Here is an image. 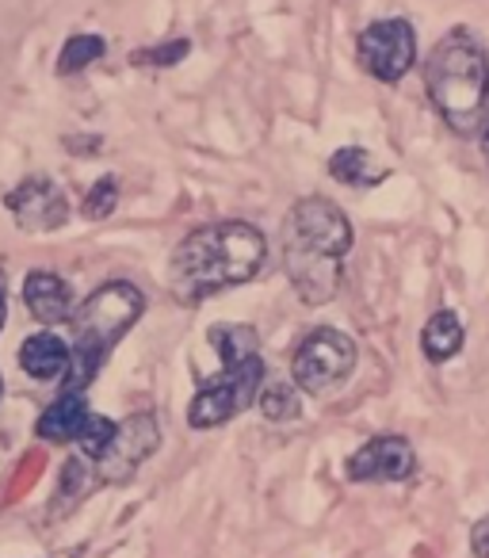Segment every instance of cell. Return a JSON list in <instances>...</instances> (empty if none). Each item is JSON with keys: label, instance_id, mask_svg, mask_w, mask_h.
Here are the masks:
<instances>
[{"label": "cell", "instance_id": "obj_25", "mask_svg": "<svg viewBox=\"0 0 489 558\" xmlns=\"http://www.w3.org/2000/svg\"><path fill=\"white\" fill-rule=\"evenodd\" d=\"M0 390H4V379H0Z\"/></svg>", "mask_w": 489, "mask_h": 558}, {"label": "cell", "instance_id": "obj_5", "mask_svg": "<svg viewBox=\"0 0 489 558\" xmlns=\"http://www.w3.org/2000/svg\"><path fill=\"white\" fill-rule=\"evenodd\" d=\"M265 379H268V367H265V360H260V352L222 364V372H218L215 379L199 383L192 405H187V425H192L195 433L230 425V421L241 417L249 405H257V395H260V387H265Z\"/></svg>", "mask_w": 489, "mask_h": 558}, {"label": "cell", "instance_id": "obj_1", "mask_svg": "<svg viewBox=\"0 0 489 558\" xmlns=\"http://www.w3.org/2000/svg\"><path fill=\"white\" fill-rule=\"evenodd\" d=\"M268 260V238L253 222H207L192 230L169 256L172 299L184 306H199L210 295H222L257 279Z\"/></svg>", "mask_w": 489, "mask_h": 558}, {"label": "cell", "instance_id": "obj_8", "mask_svg": "<svg viewBox=\"0 0 489 558\" xmlns=\"http://www.w3.org/2000/svg\"><path fill=\"white\" fill-rule=\"evenodd\" d=\"M161 448V425L154 413H131L123 425L115 428V440L103 451L93 466L96 486H123L138 474V466L146 463L154 451Z\"/></svg>", "mask_w": 489, "mask_h": 558}, {"label": "cell", "instance_id": "obj_19", "mask_svg": "<svg viewBox=\"0 0 489 558\" xmlns=\"http://www.w3.org/2000/svg\"><path fill=\"white\" fill-rule=\"evenodd\" d=\"M115 428H119V421L103 417V413H88L85 428H81V436H77V456L96 463V459L111 448V440H115Z\"/></svg>", "mask_w": 489, "mask_h": 558}, {"label": "cell", "instance_id": "obj_22", "mask_svg": "<svg viewBox=\"0 0 489 558\" xmlns=\"http://www.w3.org/2000/svg\"><path fill=\"white\" fill-rule=\"evenodd\" d=\"M470 555L474 558H489V512L474 520V527H470Z\"/></svg>", "mask_w": 489, "mask_h": 558}, {"label": "cell", "instance_id": "obj_3", "mask_svg": "<svg viewBox=\"0 0 489 558\" xmlns=\"http://www.w3.org/2000/svg\"><path fill=\"white\" fill-rule=\"evenodd\" d=\"M425 93L459 138H478L489 116V54L470 27H451L425 62Z\"/></svg>", "mask_w": 489, "mask_h": 558}, {"label": "cell", "instance_id": "obj_2", "mask_svg": "<svg viewBox=\"0 0 489 558\" xmlns=\"http://www.w3.org/2000/svg\"><path fill=\"white\" fill-rule=\"evenodd\" d=\"M352 230L349 215L326 195H303L291 203L283 218V271L295 288L303 306H329L341 291L344 256L352 253Z\"/></svg>", "mask_w": 489, "mask_h": 558}, {"label": "cell", "instance_id": "obj_9", "mask_svg": "<svg viewBox=\"0 0 489 558\" xmlns=\"http://www.w3.org/2000/svg\"><path fill=\"white\" fill-rule=\"evenodd\" d=\"M413 474H417V451L398 433L371 436L344 459V478L356 486H390V482H409Z\"/></svg>", "mask_w": 489, "mask_h": 558}, {"label": "cell", "instance_id": "obj_4", "mask_svg": "<svg viewBox=\"0 0 489 558\" xmlns=\"http://www.w3.org/2000/svg\"><path fill=\"white\" fill-rule=\"evenodd\" d=\"M146 314V291L131 279H108L85 303H77L70 326H73V344H70V372L62 375V390L85 395L96 383V375L103 372L108 356L115 352V344L138 326V318Z\"/></svg>", "mask_w": 489, "mask_h": 558}, {"label": "cell", "instance_id": "obj_15", "mask_svg": "<svg viewBox=\"0 0 489 558\" xmlns=\"http://www.w3.org/2000/svg\"><path fill=\"white\" fill-rule=\"evenodd\" d=\"M466 349V326L455 311H436L432 318L420 326V352L428 364H448Z\"/></svg>", "mask_w": 489, "mask_h": 558}, {"label": "cell", "instance_id": "obj_7", "mask_svg": "<svg viewBox=\"0 0 489 558\" xmlns=\"http://www.w3.org/2000/svg\"><path fill=\"white\" fill-rule=\"evenodd\" d=\"M356 62L379 85H398L417 65V32L405 16L371 20L356 35Z\"/></svg>", "mask_w": 489, "mask_h": 558}, {"label": "cell", "instance_id": "obj_20", "mask_svg": "<svg viewBox=\"0 0 489 558\" xmlns=\"http://www.w3.org/2000/svg\"><path fill=\"white\" fill-rule=\"evenodd\" d=\"M187 54H192V39H169V43H157V47L134 50L131 65H138V70H146V65H154V70H169V65L184 62Z\"/></svg>", "mask_w": 489, "mask_h": 558}, {"label": "cell", "instance_id": "obj_17", "mask_svg": "<svg viewBox=\"0 0 489 558\" xmlns=\"http://www.w3.org/2000/svg\"><path fill=\"white\" fill-rule=\"evenodd\" d=\"M207 341H210V349L218 352L222 364L260 352V333L253 326H245V322H218V326H210Z\"/></svg>", "mask_w": 489, "mask_h": 558}, {"label": "cell", "instance_id": "obj_12", "mask_svg": "<svg viewBox=\"0 0 489 558\" xmlns=\"http://www.w3.org/2000/svg\"><path fill=\"white\" fill-rule=\"evenodd\" d=\"M88 413H93V410H88L85 395L62 390V395H58L54 402L39 413V425H35V433H39V440H47V444H77Z\"/></svg>", "mask_w": 489, "mask_h": 558}, {"label": "cell", "instance_id": "obj_21", "mask_svg": "<svg viewBox=\"0 0 489 558\" xmlns=\"http://www.w3.org/2000/svg\"><path fill=\"white\" fill-rule=\"evenodd\" d=\"M119 207V177H100L93 184V192L85 195V207H81V215L88 218V222H103V218L111 215V210Z\"/></svg>", "mask_w": 489, "mask_h": 558}, {"label": "cell", "instance_id": "obj_6", "mask_svg": "<svg viewBox=\"0 0 489 558\" xmlns=\"http://www.w3.org/2000/svg\"><path fill=\"white\" fill-rule=\"evenodd\" d=\"M356 364H359L356 341L337 326H318L295 344V356H291V383L298 387V395L326 398L352 379Z\"/></svg>", "mask_w": 489, "mask_h": 558}, {"label": "cell", "instance_id": "obj_14", "mask_svg": "<svg viewBox=\"0 0 489 558\" xmlns=\"http://www.w3.org/2000/svg\"><path fill=\"white\" fill-rule=\"evenodd\" d=\"M20 367L39 383H54L70 372V341L58 333H32L20 344Z\"/></svg>", "mask_w": 489, "mask_h": 558}, {"label": "cell", "instance_id": "obj_18", "mask_svg": "<svg viewBox=\"0 0 489 558\" xmlns=\"http://www.w3.org/2000/svg\"><path fill=\"white\" fill-rule=\"evenodd\" d=\"M108 54V43L100 39V35H70L62 47V54H58L54 62V73L58 77H77V73H85L88 65H96L100 58Z\"/></svg>", "mask_w": 489, "mask_h": 558}, {"label": "cell", "instance_id": "obj_24", "mask_svg": "<svg viewBox=\"0 0 489 558\" xmlns=\"http://www.w3.org/2000/svg\"><path fill=\"white\" fill-rule=\"evenodd\" d=\"M481 154H486V165H489V116H486V123H481Z\"/></svg>", "mask_w": 489, "mask_h": 558}, {"label": "cell", "instance_id": "obj_10", "mask_svg": "<svg viewBox=\"0 0 489 558\" xmlns=\"http://www.w3.org/2000/svg\"><path fill=\"white\" fill-rule=\"evenodd\" d=\"M4 207L12 210V222L24 233H54L70 222V199H65L62 187L50 177H42V172L39 177L20 180L9 192V199H4Z\"/></svg>", "mask_w": 489, "mask_h": 558}, {"label": "cell", "instance_id": "obj_13", "mask_svg": "<svg viewBox=\"0 0 489 558\" xmlns=\"http://www.w3.org/2000/svg\"><path fill=\"white\" fill-rule=\"evenodd\" d=\"M326 169L337 184L356 187V192H367V187H379L382 180H390V165H382L367 146H341L329 157Z\"/></svg>", "mask_w": 489, "mask_h": 558}, {"label": "cell", "instance_id": "obj_16", "mask_svg": "<svg viewBox=\"0 0 489 558\" xmlns=\"http://www.w3.org/2000/svg\"><path fill=\"white\" fill-rule=\"evenodd\" d=\"M257 405L265 413V421L272 425H288V421H298L303 417V395H298L295 383L288 379H265L257 395Z\"/></svg>", "mask_w": 489, "mask_h": 558}, {"label": "cell", "instance_id": "obj_23", "mask_svg": "<svg viewBox=\"0 0 489 558\" xmlns=\"http://www.w3.org/2000/svg\"><path fill=\"white\" fill-rule=\"evenodd\" d=\"M9 322V283H4V271H0V329Z\"/></svg>", "mask_w": 489, "mask_h": 558}, {"label": "cell", "instance_id": "obj_11", "mask_svg": "<svg viewBox=\"0 0 489 558\" xmlns=\"http://www.w3.org/2000/svg\"><path fill=\"white\" fill-rule=\"evenodd\" d=\"M24 306L39 326H65L77 311V299H73L70 279H62L58 271L35 268L24 279Z\"/></svg>", "mask_w": 489, "mask_h": 558}]
</instances>
